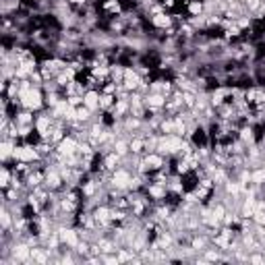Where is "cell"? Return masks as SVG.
<instances>
[{
	"instance_id": "ba28073f",
	"label": "cell",
	"mask_w": 265,
	"mask_h": 265,
	"mask_svg": "<svg viewBox=\"0 0 265 265\" xmlns=\"http://www.w3.org/2000/svg\"><path fill=\"white\" fill-rule=\"evenodd\" d=\"M114 104H116V96H114V93H102V98H99V112L112 110Z\"/></svg>"
},
{
	"instance_id": "52a82bcc",
	"label": "cell",
	"mask_w": 265,
	"mask_h": 265,
	"mask_svg": "<svg viewBox=\"0 0 265 265\" xmlns=\"http://www.w3.org/2000/svg\"><path fill=\"white\" fill-rule=\"evenodd\" d=\"M205 13V6H203V0H189L184 4V15L186 17H199V15Z\"/></svg>"
},
{
	"instance_id": "5b68a950",
	"label": "cell",
	"mask_w": 265,
	"mask_h": 265,
	"mask_svg": "<svg viewBox=\"0 0 265 265\" xmlns=\"http://www.w3.org/2000/svg\"><path fill=\"white\" fill-rule=\"evenodd\" d=\"M99 98H102V91L99 89H87L83 96V106L91 108L93 112H99Z\"/></svg>"
},
{
	"instance_id": "277c9868",
	"label": "cell",
	"mask_w": 265,
	"mask_h": 265,
	"mask_svg": "<svg viewBox=\"0 0 265 265\" xmlns=\"http://www.w3.org/2000/svg\"><path fill=\"white\" fill-rule=\"evenodd\" d=\"M77 147H79V141H77L73 135H66V137L56 145V151L62 153V155H73V153H77Z\"/></svg>"
},
{
	"instance_id": "30bf717a",
	"label": "cell",
	"mask_w": 265,
	"mask_h": 265,
	"mask_svg": "<svg viewBox=\"0 0 265 265\" xmlns=\"http://www.w3.org/2000/svg\"><path fill=\"white\" fill-rule=\"evenodd\" d=\"M11 181H13V168L9 166V164H2V172H0V186H2V189H9Z\"/></svg>"
},
{
	"instance_id": "8fae6325",
	"label": "cell",
	"mask_w": 265,
	"mask_h": 265,
	"mask_svg": "<svg viewBox=\"0 0 265 265\" xmlns=\"http://www.w3.org/2000/svg\"><path fill=\"white\" fill-rule=\"evenodd\" d=\"M251 182H255V184H265V168H263V166L251 170Z\"/></svg>"
},
{
	"instance_id": "7a4b0ae2",
	"label": "cell",
	"mask_w": 265,
	"mask_h": 265,
	"mask_svg": "<svg viewBox=\"0 0 265 265\" xmlns=\"http://www.w3.org/2000/svg\"><path fill=\"white\" fill-rule=\"evenodd\" d=\"M166 99H168V96H164V93H160V91H149V93H145L143 104H145V108L164 110V106H166Z\"/></svg>"
},
{
	"instance_id": "9a60e30c",
	"label": "cell",
	"mask_w": 265,
	"mask_h": 265,
	"mask_svg": "<svg viewBox=\"0 0 265 265\" xmlns=\"http://www.w3.org/2000/svg\"><path fill=\"white\" fill-rule=\"evenodd\" d=\"M178 2H182V4H186V2H189V0H178Z\"/></svg>"
},
{
	"instance_id": "7c38bea8",
	"label": "cell",
	"mask_w": 265,
	"mask_h": 265,
	"mask_svg": "<svg viewBox=\"0 0 265 265\" xmlns=\"http://www.w3.org/2000/svg\"><path fill=\"white\" fill-rule=\"evenodd\" d=\"M66 102L71 104L73 108H79V106H83V96H81V93H75V96H68L66 98Z\"/></svg>"
},
{
	"instance_id": "4fadbf2b",
	"label": "cell",
	"mask_w": 265,
	"mask_h": 265,
	"mask_svg": "<svg viewBox=\"0 0 265 265\" xmlns=\"http://www.w3.org/2000/svg\"><path fill=\"white\" fill-rule=\"evenodd\" d=\"M160 2H162V6H164V9H166L168 13H172L176 6H178V0H160Z\"/></svg>"
},
{
	"instance_id": "8992f818",
	"label": "cell",
	"mask_w": 265,
	"mask_h": 265,
	"mask_svg": "<svg viewBox=\"0 0 265 265\" xmlns=\"http://www.w3.org/2000/svg\"><path fill=\"white\" fill-rule=\"evenodd\" d=\"M122 166V158L118 153H116L114 149L112 151H108V153H104V170L106 172H114V170H118Z\"/></svg>"
},
{
	"instance_id": "5bb4252c",
	"label": "cell",
	"mask_w": 265,
	"mask_h": 265,
	"mask_svg": "<svg viewBox=\"0 0 265 265\" xmlns=\"http://www.w3.org/2000/svg\"><path fill=\"white\" fill-rule=\"evenodd\" d=\"M253 222L259 224V226H265V212H261V209H257V212L253 214Z\"/></svg>"
},
{
	"instance_id": "3957f363",
	"label": "cell",
	"mask_w": 265,
	"mask_h": 265,
	"mask_svg": "<svg viewBox=\"0 0 265 265\" xmlns=\"http://www.w3.org/2000/svg\"><path fill=\"white\" fill-rule=\"evenodd\" d=\"M149 23H151V27L153 29H168L170 25H174V21H172V15H170L168 11H164V13H158V15H153V17H149Z\"/></svg>"
},
{
	"instance_id": "9c48e42d",
	"label": "cell",
	"mask_w": 265,
	"mask_h": 265,
	"mask_svg": "<svg viewBox=\"0 0 265 265\" xmlns=\"http://www.w3.org/2000/svg\"><path fill=\"white\" fill-rule=\"evenodd\" d=\"M131 153L145 155V137H131Z\"/></svg>"
},
{
	"instance_id": "6da1fadb",
	"label": "cell",
	"mask_w": 265,
	"mask_h": 265,
	"mask_svg": "<svg viewBox=\"0 0 265 265\" xmlns=\"http://www.w3.org/2000/svg\"><path fill=\"white\" fill-rule=\"evenodd\" d=\"M131 181H132V170L120 166L118 170H114V172L110 174V189H116V191H129Z\"/></svg>"
}]
</instances>
